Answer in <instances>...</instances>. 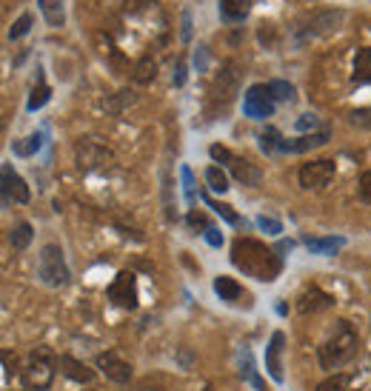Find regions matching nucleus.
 <instances>
[{
  "instance_id": "1",
  "label": "nucleus",
  "mask_w": 371,
  "mask_h": 391,
  "mask_svg": "<svg viewBox=\"0 0 371 391\" xmlns=\"http://www.w3.org/2000/svg\"><path fill=\"white\" fill-rule=\"evenodd\" d=\"M232 263L246 277H254L260 283L277 280V274L283 269V260L277 257V252L269 249L260 240H252V237H237L235 240V246H232Z\"/></svg>"
},
{
  "instance_id": "2",
  "label": "nucleus",
  "mask_w": 371,
  "mask_h": 391,
  "mask_svg": "<svg viewBox=\"0 0 371 391\" xmlns=\"http://www.w3.org/2000/svg\"><path fill=\"white\" fill-rule=\"evenodd\" d=\"M357 351V331L351 328L348 320H337V326L331 328V334L323 340L317 357L323 368H337L343 363H348Z\"/></svg>"
},
{
  "instance_id": "3",
  "label": "nucleus",
  "mask_w": 371,
  "mask_h": 391,
  "mask_svg": "<svg viewBox=\"0 0 371 391\" xmlns=\"http://www.w3.org/2000/svg\"><path fill=\"white\" fill-rule=\"evenodd\" d=\"M55 365H58V357L49 351V348H35L29 354V363L26 368H21V380L29 391H43L52 385L55 380Z\"/></svg>"
},
{
  "instance_id": "4",
  "label": "nucleus",
  "mask_w": 371,
  "mask_h": 391,
  "mask_svg": "<svg viewBox=\"0 0 371 391\" xmlns=\"http://www.w3.org/2000/svg\"><path fill=\"white\" fill-rule=\"evenodd\" d=\"M75 160L83 171H97V174L114 171V166H117V157L103 143H97L92 137H83L75 143Z\"/></svg>"
},
{
  "instance_id": "5",
  "label": "nucleus",
  "mask_w": 371,
  "mask_h": 391,
  "mask_svg": "<svg viewBox=\"0 0 371 391\" xmlns=\"http://www.w3.org/2000/svg\"><path fill=\"white\" fill-rule=\"evenodd\" d=\"M38 277L52 286V289H60L69 283V266H66V257H63V249L58 243H46L41 249V257H38Z\"/></svg>"
},
{
  "instance_id": "6",
  "label": "nucleus",
  "mask_w": 371,
  "mask_h": 391,
  "mask_svg": "<svg viewBox=\"0 0 371 391\" xmlns=\"http://www.w3.org/2000/svg\"><path fill=\"white\" fill-rule=\"evenodd\" d=\"M243 112L254 120H266L274 114V97H271V89L263 86V83H254L246 97H243Z\"/></svg>"
},
{
  "instance_id": "7",
  "label": "nucleus",
  "mask_w": 371,
  "mask_h": 391,
  "mask_svg": "<svg viewBox=\"0 0 371 391\" xmlns=\"http://www.w3.org/2000/svg\"><path fill=\"white\" fill-rule=\"evenodd\" d=\"M334 171H337L334 160H311V163H303V166H300V186L320 191V188H326V186L334 180Z\"/></svg>"
},
{
  "instance_id": "8",
  "label": "nucleus",
  "mask_w": 371,
  "mask_h": 391,
  "mask_svg": "<svg viewBox=\"0 0 371 391\" xmlns=\"http://www.w3.org/2000/svg\"><path fill=\"white\" fill-rule=\"evenodd\" d=\"M109 300L120 309H137V277L134 272H120L109 286Z\"/></svg>"
},
{
  "instance_id": "9",
  "label": "nucleus",
  "mask_w": 371,
  "mask_h": 391,
  "mask_svg": "<svg viewBox=\"0 0 371 391\" xmlns=\"http://www.w3.org/2000/svg\"><path fill=\"white\" fill-rule=\"evenodd\" d=\"M237 95V72H235V63H226L223 72L215 77V86H212V106L220 103V109H226Z\"/></svg>"
},
{
  "instance_id": "10",
  "label": "nucleus",
  "mask_w": 371,
  "mask_h": 391,
  "mask_svg": "<svg viewBox=\"0 0 371 391\" xmlns=\"http://www.w3.org/2000/svg\"><path fill=\"white\" fill-rule=\"evenodd\" d=\"M29 198H32V191H29L26 180H23L9 163H4V200H6V203H9V200H15V203H29Z\"/></svg>"
},
{
  "instance_id": "11",
  "label": "nucleus",
  "mask_w": 371,
  "mask_h": 391,
  "mask_svg": "<svg viewBox=\"0 0 371 391\" xmlns=\"http://www.w3.org/2000/svg\"><path fill=\"white\" fill-rule=\"evenodd\" d=\"M283 346H286V334L283 331H274L269 346H266V368H269L274 382H283Z\"/></svg>"
},
{
  "instance_id": "12",
  "label": "nucleus",
  "mask_w": 371,
  "mask_h": 391,
  "mask_svg": "<svg viewBox=\"0 0 371 391\" xmlns=\"http://www.w3.org/2000/svg\"><path fill=\"white\" fill-rule=\"evenodd\" d=\"M97 368L114 380V382H129L131 380V365L126 360H120L114 351H106V354H97Z\"/></svg>"
},
{
  "instance_id": "13",
  "label": "nucleus",
  "mask_w": 371,
  "mask_h": 391,
  "mask_svg": "<svg viewBox=\"0 0 371 391\" xmlns=\"http://www.w3.org/2000/svg\"><path fill=\"white\" fill-rule=\"evenodd\" d=\"M331 306H334V297H331V294H326V291H323V289H317V286L306 289V291L300 294V300H297L300 314H317V311L331 309Z\"/></svg>"
},
{
  "instance_id": "14",
  "label": "nucleus",
  "mask_w": 371,
  "mask_h": 391,
  "mask_svg": "<svg viewBox=\"0 0 371 391\" xmlns=\"http://www.w3.org/2000/svg\"><path fill=\"white\" fill-rule=\"evenodd\" d=\"M328 143V132H314V134H303L297 140H283L280 151H289V154H303V151H311V149H320Z\"/></svg>"
},
{
  "instance_id": "15",
  "label": "nucleus",
  "mask_w": 371,
  "mask_h": 391,
  "mask_svg": "<svg viewBox=\"0 0 371 391\" xmlns=\"http://www.w3.org/2000/svg\"><path fill=\"white\" fill-rule=\"evenodd\" d=\"M58 365H60V371H63L69 380H75V382H92V380H95V371H92L89 365H83L80 360L69 357V354H60V357H58Z\"/></svg>"
},
{
  "instance_id": "16",
  "label": "nucleus",
  "mask_w": 371,
  "mask_h": 391,
  "mask_svg": "<svg viewBox=\"0 0 371 391\" xmlns=\"http://www.w3.org/2000/svg\"><path fill=\"white\" fill-rule=\"evenodd\" d=\"M229 168H232V174H235L243 186H257V183H260V168H257L252 160H246V157H232Z\"/></svg>"
},
{
  "instance_id": "17",
  "label": "nucleus",
  "mask_w": 371,
  "mask_h": 391,
  "mask_svg": "<svg viewBox=\"0 0 371 391\" xmlns=\"http://www.w3.org/2000/svg\"><path fill=\"white\" fill-rule=\"evenodd\" d=\"M351 83H354V86H365V83H371V49H357L354 72H351Z\"/></svg>"
},
{
  "instance_id": "18",
  "label": "nucleus",
  "mask_w": 371,
  "mask_h": 391,
  "mask_svg": "<svg viewBox=\"0 0 371 391\" xmlns=\"http://www.w3.org/2000/svg\"><path fill=\"white\" fill-rule=\"evenodd\" d=\"M220 4V15L229 23H240L249 12H252V0H217Z\"/></svg>"
},
{
  "instance_id": "19",
  "label": "nucleus",
  "mask_w": 371,
  "mask_h": 391,
  "mask_svg": "<svg viewBox=\"0 0 371 391\" xmlns=\"http://www.w3.org/2000/svg\"><path fill=\"white\" fill-rule=\"evenodd\" d=\"M215 291H217V297L226 300V303H237V300L243 297V286H240L235 277H226V274L215 277Z\"/></svg>"
},
{
  "instance_id": "20",
  "label": "nucleus",
  "mask_w": 371,
  "mask_h": 391,
  "mask_svg": "<svg viewBox=\"0 0 371 391\" xmlns=\"http://www.w3.org/2000/svg\"><path fill=\"white\" fill-rule=\"evenodd\" d=\"M38 6H41L43 18H46V23H49L52 29H60V26L66 23V12H63L60 0H38Z\"/></svg>"
},
{
  "instance_id": "21",
  "label": "nucleus",
  "mask_w": 371,
  "mask_h": 391,
  "mask_svg": "<svg viewBox=\"0 0 371 391\" xmlns=\"http://www.w3.org/2000/svg\"><path fill=\"white\" fill-rule=\"evenodd\" d=\"M303 243H306L308 252H314V255H334L337 249L345 246L343 237H306Z\"/></svg>"
},
{
  "instance_id": "22",
  "label": "nucleus",
  "mask_w": 371,
  "mask_h": 391,
  "mask_svg": "<svg viewBox=\"0 0 371 391\" xmlns=\"http://www.w3.org/2000/svg\"><path fill=\"white\" fill-rule=\"evenodd\" d=\"M137 83H151L154 77H157V60L151 58V55H146V58H140L137 60V66H134V75H131Z\"/></svg>"
},
{
  "instance_id": "23",
  "label": "nucleus",
  "mask_w": 371,
  "mask_h": 391,
  "mask_svg": "<svg viewBox=\"0 0 371 391\" xmlns=\"http://www.w3.org/2000/svg\"><path fill=\"white\" fill-rule=\"evenodd\" d=\"M32 237H35V229H32V223H26V220H21V223L9 232V240H12L15 249H26V246L32 243Z\"/></svg>"
},
{
  "instance_id": "24",
  "label": "nucleus",
  "mask_w": 371,
  "mask_h": 391,
  "mask_svg": "<svg viewBox=\"0 0 371 391\" xmlns=\"http://www.w3.org/2000/svg\"><path fill=\"white\" fill-rule=\"evenodd\" d=\"M206 183H209V188L217 191V194L229 191V177H226V171L217 168V166H209V168H206Z\"/></svg>"
},
{
  "instance_id": "25",
  "label": "nucleus",
  "mask_w": 371,
  "mask_h": 391,
  "mask_svg": "<svg viewBox=\"0 0 371 391\" xmlns=\"http://www.w3.org/2000/svg\"><path fill=\"white\" fill-rule=\"evenodd\" d=\"M203 200H206V203H209V209H215V212H217V215H220V218H223V220H226L229 226H240V215H237V212H235L232 206H226V203H217V200H212L209 194H203Z\"/></svg>"
},
{
  "instance_id": "26",
  "label": "nucleus",
  "mask_w": 371,
  "mask_h": 391,
  "mask_svg": "<svg viewBox=\"0 0 371 391\" xmlns=\"http://www.w3.org/2000/svg\"><path fill=\"white\" fill-rule=\"evenodd\" d=\"M280 146H283L280 132H277L274 126H266V132L260 134V149H263L266 154H271V151H280Z\"/></svg>"
},
{
  "instance_id": "27",
  "label": "nucleus",
  "mask_w": 371,
  "mask_h": 391,
  "mask_svg": "<svg viewBox=\"0 0 371 391\" xmlns=\"http://www.w3.org/2000/svg\"><path fill=\"white\" fill-rule=\"evenodd\" d=\"M49 95H52V92H49V86L41 80V83L32 89V95H29V103H26V106H29V112H38L41 106H46V103H49Z\"/></svg>"
},
{
  "instance_id": "28",
  "label": "nucleus",
  "mask_w": 371,
  "mask_h": 391,
  "mask_svg": "<svg viewBox=\"0 0 371 391\" xmlns=\"http://www.w3.org/2000/svg\"><path fill=\"white\" fill-rule=\"evenodd\" d=\"M348 385H351V377H348V374H334V377L323 380V382L317 385V391H348Z\"/></svg>"
},
{
  "instance_id": "29",
  "label": "nucleus",
  "mask_w": 371,
  "mask_h": 391,
  "mask_svg": "<svg viewBox=\"0 0 371 391\" xmlns=\"http://www.w3.org/2000/svg\"><path fill=\"white\" fill-rule=\"evenodd\" d=\"M32 23H35V18H32L29 12H23V15H21V18L12 23V29H9V38H12V41H21L23 35H29Z\"/></svg>"
},
{
  "instance_id": "30",
  "label": "nucleus",
  "mask_w": 371,
  "mask_h": 391,
  "mask_svg": "<svg viewBox=\"0 0 371 391\" xmlns=\"http://www.w3.org/2000/svg\"><path fill=\"white\" fill-rule=\"evenodd\" d=\"M269 89H271V97H274V100H286V103L294 100V86L286 83V80H271Z\"/></svg>"
},
{
  "instance_id": "31",
  "label": "nucleus",
  "mask_w": 371,
  "mask_h": 391,
  "mask_svg": "<svg viewBox=\"0 0 371 391\" xmlns=\"http://www.w3.org/2000/svg\"><path fill=\"white\" fill-rule=\"evenodd\" d=\"M240 374L249 380V382H254L260 391H266V385H263V380L257 377V371H254V363H252V357H249V351L243 354V360H240Z\"/></svg>"
},
{
  "instance_id": "32",
  "label": "nucleus",
  "mask_w": 371,
  "mask_h": 391,
  "mask_svg": "<svg viewBox=\"0 0 371 391\" xmlns=\"http://www.w3.org/2000/svg\"><path fill=\"white\" fill-rule=\"evenodd\" d=\"M41 143H43V134H41V132H35V134H29V137H26V143H18V146H15V151H18L21 157H29V154H35V151L41 149Z\"/></svg>"
},
{
  "instance_id": "33",
  "label": "nucleus",
  "mask_w": 371,
  "mask_h": 391,
  "mask_svg": "<svg viewBox=\"0 0 371 391\" xmlns=\"http://www.w3.org/2000/svg\"><path fill=\"white\" fill-rule=\"evenodd\" d=\"M126 103L131 106V103H134V95H131V92H117V97H114V100H109V103H106V109H109V112H114V114H120V109H123Z\"/></svg>"
},
{
  "instance_id": "34",
  "label": "nucleus",
  "mask_w": 371,
  "mask_h": 391,
  "mask_svg": "<svg viewBox=\"0 0 371 391\" xmlns=\"http://www.w3.org/2000/svg\"><path fill=\"white\" fill-rule=\"evenodd\" d=\"M294 126H297V132H311L314 134V129H320V117L317 114H300Z\"/></svg>"
},
{
  "instance_id": "35",
  "label": "nucleus",
  "mask_w": 371,
  "mask_h": 391,
  "mask_svg": "<svg viewBox=\"0 0 371 391\" xmlns=\"http://www.w3.org/2000/svg\"><path fill=\"white\" fill-rule=\"evenodd\" d=\"M348 120H351L354 126H360V129H371V109H354V112L348 114Z\"/></svg>"
},
{
  "instance_id": "36",
  "label": "nucleus",
  "mask_w": 371,
  "mask_h": 391,
  "mask_svg": "<svg viewBox=\"0 0 371 391\" xmlns=\"http://www.w3.org/2000/svg\"><path fill=\"white\" fill-rule=\"evenodd\" d=\"M180 177H183V188H186V200H195V177H192V168L183 166V168H180Z\"/></svg>"
},
{
  "instance_id": "37",
  "label": "nucleus",
  "mask_w": 371,
  "mask_h": 391,
  "mask_svg": "<svg viewBox=\"0 0 371 391\" xmlns=\"http://www.w3.org/2000/svg\"><path fill=\"white\" fill-rule=\"evenodd\" d=\"M257 226H260L266 235H280V232H283V223H280V220H274V218H266V215H260V218H257Z\"/></svg>"
},
{
  "instance_id": "38",
  "label": "nucleus",
  "mask_w": 371,
  "mask_h": 391,
  "mask_svg": "<svg viewBox=\"0 0 371 391\" xmlns=\"http://www.w3.org/2000/svg\"><path fill=\"white\" fill-rule=\"evenodd\" d=\"M209 154H212V160H217V163H226V166H229V163H232V157H235V154H232L226 146H217V143L209 149Z\"/></svg>"
},
{
  "instance_id": "39",
  "label": "nucleus",
  "mask_w": 371,
  "mask_h": 391,
  "mask_svg": "<svg viewBox=\"0 0 371 391\" xmlns=\"http://www.w3.org/2000/svg\"><path fill=\"white\" fill-rule=\"evenodd\" d=\"M360 200L362 203H371V171H365L362 177H360Z\"/></svg>"
},
{
  "instance_id": "40",
  "label": "nucleus",
  "mask_w": 371,
  "mask_h": 391,
  "mask_svg": "<svg viewBox=\"0 0 371 391\" xmlns=\"http://www.w3.org/2000/svg\"><path fill=\"white\" fill-rule=\"evenodd\" d=\"M186 220H189V226H192V229H203V232H206V229H212V226H209V220H206L200 212H189V218H186Z\"/></svg>"
},
{
  "instance_id": "41",
  "label": "nucleus",
  "mask_w": 371,
  "mask_h": 391,
  "mask_svg": "<svg viewBox=\"0 0 371 391\" xmlns=\"http://www.w3.org/2000/svg\"><path fill=\"white\" fill-rule=\"evenodd\" d=\"M177 360H180V365H183V368H192V363H195L192 351L186 348V346H180V348H177Z\"/></svg>"
},
{
  "instance_id": "42",
  "label": "nucleus",
  "mask_w": 371,
  "mask_h": 391,
  "mask_svg": "<svg viewBox=\"0 0 371 391\" xmlns=\"http://www.w3.org/2000/svg\"><path fill=\"white\" fill-rule=\"evenodd\" d=\"M203 235H206V243H209V246H215V249H217V246L223 243V235H220V232H217L215 226H212V229H206Z\"/></svg>"
},
{
  "instance_id": "43",
  "label": "nucleus",
  "mask_w": 371,
  "mask_h": 391,
  "mask_svg": "<svg viewBox=\"0 0 371 391\" xmlns=\"http://www.w3.org/2000/svg\"><path fill=\"white\" fill-rule=\"evenodd\" d=\"M180 38L189 43V38H192V18H189V12H183V29H180Z\"/></svg>"
},
{
  "instance_id": "44",
  "label": "nucleus",
  "mask_w": 371,
  "mask_h": 391,
  "mask_svg": "<svg viewBox=\"0 0 371 391\" xmlns=\"http://www.w3.org/2000/svg\"><path fill=\"white\" fill-rule=\"evenodd\" d=\"M183 83H186V63L180 60L177 63V75H174V86H183Z\"/></svg>"
},
{
  "instance_id": "45",
  "label": "nucleus",
  "mask_w": 371,
  "mask_h": 391,
  "mask_svg": "<svg viewBox=\"0 0 371 391\" xmlns=\"http://www.w3.org/2000/svg\"><path fill=\"white\" fill-rule=\"evenodd\" d=\"M4 363H6V377H12L15 374V368H12V351H4Z\"/></svg>"
},
{
  "instance_id": "46",
  "label": "nucleus",
  "mask_w": 371,
  "mask_h": 391,
  "mask_svg": "<svg viewBox=\"0 0 371 391\" xmlns=\"http://www.w3.org/2000/svg\"><path fill=\"white\" fill-rule=\"evenodd\" d=\"M203 391H215V388H212V385H206V388H203Z\"/></svg>"
}]
</instances>
